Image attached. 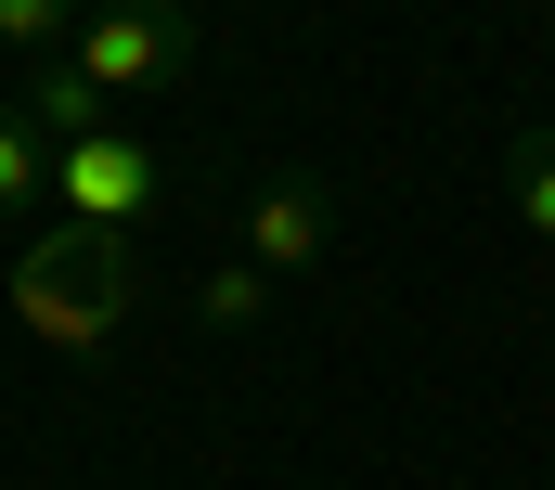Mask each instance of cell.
Here are the masks:
<instances>
[{
  "label": "cell",
  "mask_w": 555,
  "mask_h": 490,
  "mask_svg": "<svg viewBox=\"0 0 555 490\" xmlns=\"http://www.w3.org/2000/svg\"><path fill=\"white\" fill-rule=\"evenodd\" d=\"M13 104H26V129H39L52 155H65V142H91V129H117V117H104V91H91L78 65H52V78H26Z\"/></svg>",
  "instance_id": "5"
},
{
  "label": "cell",
  "mask_w": 555,
  "mask_h": 490,
  "mask_svg": "<svg viewBox=\"0 0 555 490\" xmlns=\"http://www.w3.org/2000/svg\"><path fill=\"white\" fill-rule=\"evenodd\" d=\"M39 194H52V142H39L26 104L0 91V207H39Z\"/></svg>",
  "instance_id": "7"
},
{
  "label": "cell",
  "mask_w": 555,
  "mask_h": 490,
  "mask_svg": "<svg viewBox=\"0 0 555 490\" xmlns=\"http://www.w3.org/2000/svg\"><path fill=\"white\" fill-rule=\"evenodd\" d=\"M504 194H517V233L555 245V129H517L504 142Z\"/></svg>",
  "instance_id": "6"
},
{
  "label": "cell",
  "mask_w": 555,
  "mask_h": 490,
  "mask_svg": "<svg viewBox=\"0 0 555 490\" xmlns=\"http://www.w3.org/2000/svg\"><path fill=\"white\" fill-rule=\"evenodd\" d=\"M78 39V0H0V52H65Z\"/></svg>",
  "instance_id": "9"
},
{
  "label": "cell",
  "mask_w": 555,
  "mask_h": 490,
  "mask_svg": "<svg viewBox=\"0 0 555 490\" xmlns=\"http://www.w3.org/2000/svg\"><path fill=\"white\" fill-rule=\"evenodd\" d=\"M168 194V155L142 142V129H91V142H65L52 155V207L65 220H91V233H142V207Z\"/></svg>",
  "instance_id": "3"
},
{
  "label": "cell",
  "mask_w": 555,
  "mask_h": 490,
  "mask_svg": "<svg viewBox=\"0 0 555 490\" xmlns=\"http://www.w3.org/2000/svg\"><path fill=\"white\" fill-rule=\"evenodd\" d=\"M323 245H336V181H323V168H272V181L246 194V258L284 284V271H310Z\"/></svg>",
  "instance_id": "4"
},
{
  "label": "cell",
  "mask_w": 555,
  "mask_h": 490,
  "mask_svg": "<svg viewBox=\"0 0 555 490\" xmlns=\"http://www.w3.org/2000/svg\"><path fill=\"white\" fill-rule=\"evenodd\" d=\"M194 310H207V323H220V336H246V323H259V310H272V271H259V258H220V271H207V284H194Z\"/></svg>",
  "instance_id": "8"
},
{
  "label": "cell",
  "mask_w": 555,
  "mask_h": 490,
  "mask_svg": "<svg viewBox=\"0 0 555 490\" xmlns=\"http://www.w3.org/2000/svg\"><path fill=\"white\" fill-rule=\"evenodd\" d=\"M142 310V258L130 233H91V220H52V233L26 245V271H13V323L39 336V349H104L117 323Z\"/></svg>",
  "instance_id": "1"
},
{
  "label": "cell",
  "mask_w": 555,
  "mask_h": 490,
  "mask_svg": "<svg viewBox=\"0 0 555 490\" xmlns=\"http://www.w3.org/2000/svg\"><path fill=\"white\" fill-rule=\"evenodd\" d=\"M194 52H207V26H194L181 0H104V13H78V39H65V65H78L104 104L181 91V78H194Z\"/></svg>",
  "instance_id": "2"
}]
</instances>
